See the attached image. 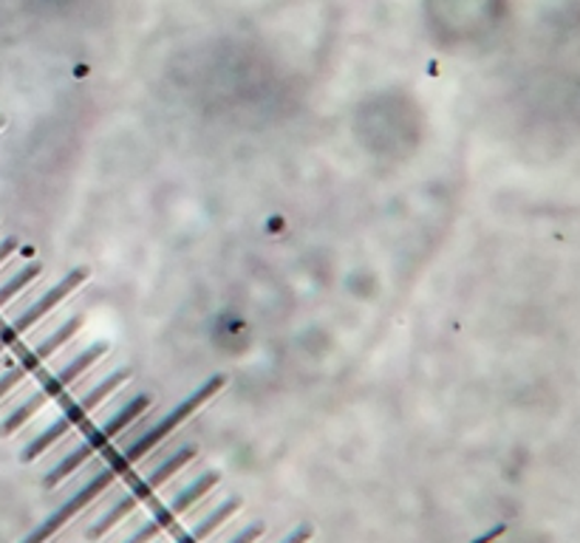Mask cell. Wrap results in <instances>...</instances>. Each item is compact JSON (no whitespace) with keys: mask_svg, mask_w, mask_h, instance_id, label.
<instances>
[{"mask_svg":"<svg viewBox=\"0 0 580 543\" xmlns=\"http://www.w3.org/2000/svg\"><path fill=\"white\" fill-rule=\"evenodd\" d=\"M114 478H116V470H114V467L100 470V473H96L94 478H88V482L82 484L80 490H77L75 496L68 498L66 504H62L60 510L52 512V516H48L46 521H43L41 527H37V530L29 532V535L23 538L21 543H46L48 538L55 535L57 530H62V527H66V523L71 521V518H75L77 512L82 510V507H88V504L94 501V498L100 496L102 490H109L111 484H114Z\"/></svg>","mask_w":580,"mask_h":543,"instance_id":"cell-5","label":"cell"},{"mask_svg":"<svg viewBox=\"0 0 580 543\" xmlns=\"http://www.w3.org/2000/svg\"><path fill=\"white\" fill-rule=\"evenodd\" d=\"M86 281H88V269L86 267L71 269V272H68V275L62 278V281L57 283V286L48 289V292L41 297V301L34 303V306H29V309L23 312L21 317H14V320L9 323V326H3V329H0V346H3V351H7L9 346H14V342H18V337L26 335V331L32 329L34 323H41L43 317L48 315V312L55 309L57 303L66 301V297L71 295V292H75L77 286H82Z\"/></svg>","mask_w":580,"mask_h":543,"instance_id":"cell-4","label":"cell"},{"mask_svg":"<svg viewBox=\"0 0 580 543\" xmlns=\"http://www.w3.org/2000/svg\"><path fill=\"white\" fill-rule=\"evenodd\" d=\"M41 272H43L41 263H32V267L21 269V272H18V275H14L12 281L7 283V286H0V309H3V306H7V303L12 301V297L18 295V292H21L23 286H29V283H32L34 278H41Z\"/></svg>","mask_w":580,"mask_h":543,"instance_id":"cell-11","label":"cell"},{"mask_svg":"<svg viewBox=\"0 0 580 543\" xmlns=\"http://www.w3.org/2000/svg\"><path fill=\"white\" fill-rule=\"evenodd\" d=\"M196 453L198 450L196 448H182V450H175L173 456L170 459H164L162 464H159V467L153 470V473H150V476H145V478H139V482H134V487H130V496L136 498V501H145V498L148 496H153L156 490H159V487H162L164 482H170V478L175 476V473H179V470L184 467V464L187 462H193V459H196Z\"/></svg>","mask_w":580,"mask_h":543,"instance_id":"cell-8","label":"cell"},{"mask_svg":"<svg viewBox=\"0 0 580 543\" xmlns=\"http://www.w3.org/2000/svg\"><path fill=\"white\" fill-rule=\"evenodd\" d=\"M0 354H3V346H0Z\"/></svg>","mask_w":580,"mask_h":543,"instance_id":"cell-16","label":"cell"},{"mask_svg":"<svg viewBox=\"0 0 580 543\" xmlns=\"http://www.w3.org/2000/svg\"><path fill=\"white\" fill-rule=\"evenodd\" d=\"M311 535H315L311 527H297V530L289 532V535H286L281 543H306V541H311Z\"/></svg>","mask_w":580,"mask_h":543,"instance_id":"cell-13","label":"cell"},{"mask_svg":"<svg viewBox=\"0 0 580 543\" xmlns=\"http://www.w3.org/2000/svg\"><path fill=\"white\" fill-rule=\"evenodd\" d=\"M14 249H18V238H7V241L0 244V263L7 261V258L12 256Z\"/></svg>","mask_w":580,"mask_h":543,"instance_id":"cell-14","label":"cell"},{"mask_svg":"<svg viewBox=\"0 0 580 543\" xmlns=\"http://www.w3.org/2000/svg\"><path fill=\"white\" fill-rule=\"evenodd\" d=\"M224 385H227V376H213V380H207L204 385H198V391H193V394H190L182 405H175V408L170 410L168 416H164L162 422L153 425L150 430H145L143 437L136 439V442L130 444L128 450H122L120 456H114V462H111L109 467H114L116 473H122V470H128L130 464H136L143 456H148V453L156 448V444L164 442V439H168L170 433H173V430L179 428V425H182L184 419H187V416L196 414V410L202 408V405L207 403V399H213V396H216L218 391L224 388Z\"/></svg>","mask_w":580,"mask_h":543,"instance_id":"cell-1","label":"cell"},{"mask_svg":"<svg viewBox=\"0 0 580 543\" xmlns=\"http://www.w3.org/2000/svg\"><path fill=\"white\" fill-rule=\"evenodd\" d=\"M102 354H109V342H91V346H88L86 351H80V354H77L75 360L68 362L66 369L57 371L55 376H48V380L43 383V388L37 391V394L29 396V399L21 405V408L12 410V414L7 416V422L0 425V437H12L14 430L21 428V425H26L29 419H32V416L37 414V410H41L43 405L48 403V399H55V396H60L62 391L68 388V385L75 383L77 376L86 374V371L91 369V365H94V362L100 360Z\"/></svg>","mask_w":580,"mask_h":543,"instance_id":"cell-2","label":"cell"},{"mask_svg":"<svg viewBox=\"0 0 580 543\" xmlns=\"http://www.w3.org/2000/svg\"><path fill=\"white\" fill-rule=\"evenodd\" d=\"M218 482H221V473H216V470H207V473H202L196 482L190 484V487H184V490L179 493L173 501L164 504V507H159V510L150 516V521H145L143 527L134 532V535L125 538L122 543H153L164 530H170V527H173L175 518L182 516V512H187L196 501H202V498L207 496V493L213 490Z\"/></svg>","mask_w":580,"mask_h":543,"instance_id":"cell-3","label":"cell"},{"mask_svg":"<svg viewBox=\"0 0 580 543\" xmlns=\"http://www.w3.org/2000/svg\"><path fill=\"white\" fill-rule=\"evenodd\" d=\"M261 535H263V523L258 521V523H250V527H243V530L227 543H255Z\"/></svg>","mask_w":580,"mask_h":543,"instance_id":"cell-12","label":"cell"},{"mask_svg":"<svg viewBox=\"0 0 580 543\" xmlns=\"http://www.w3.org/2000/svg\"><path fill=\"white\" fill-rule=\"evenodd\" d=\"M148 408H150V396L148 394L134 396V399H130L128 405H122V408L116 410L114 416H111L109 422H102L100 428H96L94 433H91V437L86 439V442H82V450H86L88 456H94L96 450L105 448V444H109L111 439L120 437L122 430L128 428L130 422H136V419H139V416H143Z\"/></svg>","mask_w":580,"mask_h":543,"instance_id":"cell-7","label":"cell"},{"mask_svg":"<svg viewBox=\"0 0 580 543\" xmlns=\"http://www.w3.org/2000/svg\"><path fill=\"white\" fill-rule=\"evenodd\" d=\"M136 504H139V501H136V498L130 496V493H128V496H122L120 501L114 504V507H109V510L102 512V516L96 518V521L91 523V527H88V532H86L88 541H96V538H102L109 530H114V527L122 521V518L128 516V512L136 510Z\"/></svg>","mask_w":580,"mask_h":543,"instance_id":"cell-10","label":"cell"},{"mask_svg":"<svg viewBox=\"0 0 580 543\" xmlns=\"http://www.w3.org/2000/svg\"><path fill=\"white\" fill-rule=\"evenodd\" d=\"M71 428H75V422H71V416L62 414L60 419H57V422H52L46 430H43L41 437L32 439V442L26 444V450H23V453H21V462H26V464L34 462V459L41 456V453H46V450L52 448V444L60 442V439L66 437V433Z\"/></svg>","mask_w":580,"mask_h":543,"instance_id":"cell-9","label":"cell"},{"mask_svg":"<svg viewBox=\"0 0 580 543\" xmlns=\"http://www.w3.org/2000/svg\"><path fill=\"white\" fill-rule=\"evenodd\" d=\"M80 326H82V317L80 315L68 317V320L62 323L60 329L52 331V335H48L46 340L41 342V346H34L32 351H26V354H23L21 360H18V365H14V369H9L7 374L0 376V399H3V396H7L12 388H18V385H21L23 380H26V376L32 374V371L41 369L43 362H46L48 357L55 354L57 349H62V346H66V342L71 340V337H75L77 331H80Z\"/></svg>","mask_w":580,"mask_h":543,"instance_id":"cell-6","label":"cell"},{"mask_svg":"<svg viewBox=\"0 0 580 543\" xmlns=\"http://www.w3.org/2000/svg\"><path fill=\"white\" fill-rule=\"evenodd\" d=\"M0 128H3V116H0Z\"/></svg>","mask_w":580,"mask_h":543,"instance_id":"cell-15","label":"cell"}]
</instances>
